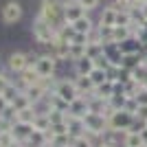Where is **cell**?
<instances>
[{
    "instance_id": "6da1fadb",
    "label": "cell",
    "mask_w": 147,
    "mask_h": 147,
    "mask_svg": "<svg viewBox=\"0 0 147 147\" xmlns=\"http://www.w3.org/2000/svg\"><path fill=\"white\" fill-rule=\"evenodd\" d=\"M37 13H40L49 24L55 26L57 31H59L64 24H68L66 22V13H64V2H61V0H42Z\"/></svg>"
},
{
    "instance_id": "7a4b0ae2",
    "label": "cell",
    "mask_w": 147,
    "mask_h": 147,
    "mask_svg": "<svg viewBox=\"0 0 147 147\" xmlns=\"http://www.w3.org/2000/svg\"><path fill=\"white\" fill-rule=\"evenodd\" d=\"M31 33H33V40H35L40 46H49L57 37V29L53 24H49L40 13H37L35 18H33V22H31Z\"/></svg>"
},
{
    "instance_id": "3957f363",
    "label": "cell",
    "mask_w": 147,
    "mask_h": 147,
    "mask_svg": "<svg viewBox=\"0 0 147 147\" xmlns=\"http://www.w3.org/2000/svg\"><path fill=\"white\" fill-rule=\"evenodd\" d=\"M57 64H59V61H57L53 55H49V53L37 55L35 61H33V66H35L37 75H40L42 79H53V77H55V73H57Z\"/></svg>"
},
{
    "instance_id": "277c9868",
    "label": "cell",
    "mask_w": 147,
    "mask_h": 147,
    "mask_svg": "<svg viewBox=\"0 0 147 147\" xmlns=\"http://www.w3.org/2000/svg\"><path fill=\"white\" fill-rule=\"evenodd\" d=\"M31 64H33V57H31V53H22V51H16V53H11V55L7 57L5 61V70H9L11 75H20L24 68H29Z\"/></svg>"
},
{
    "instance_id": "5b68a950",
    "label": "cell",
    "mask_w": 147,
    "mask_h": 147,
    "mask_svg": "<svg viewBox=\"0 0 147 147\" xmlns=\"http://www.w3.org/2000/svg\"><path fill=\"white\" fill-rule=\"evenodd\" d=\"M53 94H57L59 99H64L66 103H73L75 99H79V90L75 86V79H57L55 88H53Z\"/></svg>"
},
{
    "instance_id": "8992f818",
    "label": "cell",
    "mask_w": 147,
    "mask_h": 147,
    "mask_svg": "<svg viewBox=\"0 0 147 147\" xmlns=\"http://www.w3.org/2000/svg\"><path fill=\"white\" fill-rule=\"evenodd\" d=\"M134 114H129V112H125V110H117L114 114H112L110 119H108V127L110 129H114V132H129L132 129V125H134Z\"/></svg>"
},
{
    "instance_id": "52a82bcc",
    "label": "cell",
    "mask_w": 147,
    "mask_h": 147,
    "mask_svg": "<svg viewBox=\"0 0 147 147\" xmlns=\"http://www.w3.org/2000/svg\"><path fill=\"white\" fill-rule=\"evenodd\" d=\"M22 16H24V11H22V5H20L18 0L5 2L2 11H0V18H2L5 24H18L20 20H22Z\"/></svg>"
},
{
    "instance_id": "ba28073f",
    "label": "cell",
    "mask_w": 147,
    "mask_h": 147,
    "mask_svg": "<svg viewBox=\"0 0 147 147\" xmlns=\"http://www.w3.org/2000/svg\"><path fill=\"white\" fill-rule=\"evenodd\" d=\"M13 81H16V84L20 86V90H26L29 86H35V84H40V81H42V77L37 75L35 66L31 64V66H29V68H24V70H22L20 75H16V79H13Z\"/></svg>"
},
{
    "instance_id": "9c48e42d",
    "label": "cell",
    "mask_w": 147,
    "mask_h": 147,
    "mask_svg": "<svg viewBox=\"0 0 147 147\" xmlns=\"http://www.w3.org/2000/svg\"><path fill=\"white\" fill-rule=\"evenodd\" d=\"M103 55H105V59L112 64V68H121V64H123V51H121V46H119L117 42L105 44V46H103Z\"/></svg>"
},
{
    "instance_id": "30bf717a",
    "label": "cell",
    "mask_w": 147,
    "mask_h": 147,
    "mask_svg": "<svg viewBox=\"0 0 147 147\" xmlns=\"http://www.w3.org/2000/svg\"><path fill=\"white\" fill-rule=\"evenodd\" d=\"M35 132V127L31 125V123H13V129H11V134H13V138L18 143H26L31 138V134Z\"/></svg>"
},
{
    "instance_id": "8fae6325",
    "label": "cell",
    "mask_w": 147,
    "mask_h": 147,
    "mask_svg": "<svg viewBox=\"0 0 147 147\" xmlns=\"http://www.w3.org/2000/svg\"><path fill=\"white\" fill-rule=\"evenodd\" d=\"M73 79H75V86H77L81 97H88V94H92V92L97 90V86L90 79V75H75Z\"/></svg>"
},
{
    "instance_id": "7c38bea8",
    "label": "cell",
    "mask_w": 147,
    "mask_h": 147,
    "mask_svg": "<svg viewBox=\"0 0 147 147\" xmlns=\"http://www.w3.org/2000/svg\"><path fill=\"white\" fill-rule=\"evenodd\" d=\"M117 16L119 11L114 9V7H103V11L99 13V20H97V26H117Z\"/></svg>"
},
{
    "instance_id": "4fadbf2b",
    "label": "cell",
    "mask_w": 147,
    "mask_h": 147,
    "mask_svg": "<svg viewBox=\"0 0 147 147\" xmlns=\"http://www.w3.org/2000/svg\"><path fill=\"white\" fill-rule=\"evenodd\" d=\"M88 112H90V108H88V99H86V97L75 99L73 103L68 105V114H70V117H79V119H84Z\"/></svg>"
},
{
    "instance_id": "5bb4252c",
    "label": "cell",
    "mask_w": 147,
    "mask_h": 147,
    "mask_svg": "<svg viewBox=\"0 0 147 147\" xmlns=\"http://www.w3.org/2000/svg\"><path fill=\"white\" fill-rule=\"evenodd\" d=\"M94 68H97V64L88 55L84 57V59H79V61H73V75H90Z\"/></svg>"
},
{
    "instance_id": "9a60e30c",
    "label": "cell",
    "mask_w": 147,
    "mask_h": 147,
    "mask_svg": "<svg viewBox=\"0 0 147 147\" xmlns=\"http://www.w3.org/2000/svg\"><path fill=\"white\" fill-rule=\"evenodd\" d=\"M73 29L77 31V33H84V35H90L92 31L97 29V24H94V20L90 18V16H84L81 20H77L73 24Z\"/></svg>"
},
{
    "instance_id": "2e32d148",
    "label": "cell",
    "mask_w": 147,
    "mask_h": 147,
    "mask_svg": "<svg viewBox=\"0 0 147 147\" xmlns=\"http://www.w3.org/2000/svg\"><path fill=\"white\" fill-rule=\"evenodd\" d=\"M68 127H70V136H73V138L86 134V123L79 117H70V114H68Z\"/></svg>"
},
{
    "instance_id": "e0dca14e",
    "label": "cell",
    "mask_w": 147,
    "mask_h": 147,
    "mask_svg": "<svg viewBox=\"0 0 147 147\" xmlns=\"http://www.w3.org/2000/svg\"><path fill=\"white\" fill-rule=\"evenodd\" d=\"M129 37H134L129 26H114V29H112V42L123 44V42H127Z\"/></svg>"
},
{
    "instance_id": "ac0fdd59",
    "label": "cell",
    "mask_w": 147,
    "mask_h": 147,
    "mask_svg": "<svg viewBox=\"0 0 147 147\" xmlns=\"http://www.w3.org/2000/svg\"><path fill=\"white\" fill-rule=\"evenodd\" d=\"M114 92H117V84L112 79H108L105 84H101V86H97V94L101 99H105V101H110L112 97H114Z\"/></svg>"
},
{
    "instance_id": "d6986e66",
    "label": "cell",
    "mask_w": 147,
    "mask_h": 147,
    "mask_svg": "<svg viewBox=\"0 0 147 147\" xmlns=\"http://www.w3.org/2000/svg\"><path fill=\"white\" fill-rule=\"evenodd\" d=\"M141 64H143V55H141V53H129V55H123V64H121V66L134 73Z\"/></svg>"
},
{
    "instance_id": "ffe728a7",
    "label": "cell",
    "mask_w": 147,
    "mask_h": 147,
    "mask_svg": "<svg viewBox=\"0 0 147 147\" xmlns=\"http://www.w3.org/2000/svg\"><path fill=\"white\" fill-rule=\"evenodd\" d=\"M35 117H37V112H35V108H33V105H31V108H24V110H18V112H16V121H18V123H31V125H33Z\"/></svg>"
},
{
    "instance_id": "44dd1931",
    "label": "cell",
    "mask_w": 147,
    "mask_h": 147,
    "mask_svg": "<svg viewBox=\"0 0 147 147\" xmlns=\"http://www.w3.org/2000/svg\"><path fill=\"white\" fill-rule=\"evenodd\" d=\"M123 145L125 147H145V143H143V138H141V132H125Z\"/></svg>"
},
{
    "instance_id": "7402d4cb",
    "label": "cell",
    "mask_w": 147,
    "mask_h": 147,
    "mask_svg": "<svg viewBox=\"0 0 147 147\" xmlns=\"http://www.w3.org/2000/svg\"><path fill=\"white\" fill-rule=\"evenodd\" d=\"M49 145L51 147H73V136L70 134H53V141Z\"/></svg>"
},
{
    "instance_id": "603a6c76",
    "label": "cell",
    "mask_w": 147,
    "mask_h": 147,
    "mask_svg": "<svg viewBox=\"0 0 147 147\" xmlns=\"http://www.w3.org/2000/svg\"><path fill=\"white\" fill-rule=\"evenodd\" d=\"M90 79L94 86H101V84H105V81L110 79V70H103V68H94L90 73Z\"/></svg>"
},
{
    "instance_id": "cb8c5ba5",
    "label": "cell",
    "mask_w": 147,
    "mask_h": 147,
    "mask_svg": "<svg viewBox=\"0 0 147 147\" xmlns=\"http://www.w3.org/2000/svg\"><path fill=\"white\" fill-rule=\"evenodd\" d=\"M33 127H35L37 132H49V129H51V119H49V114H37L35 121H33Z\"/></svg>"
},
{
    "instance_id": "d4e9b609",
    "label": "cell",
    "mask_w": 147,
    "mask_h": 147,
    "mask_svg": "<svg viewBox=\"0 0 147 147\" xmlns=\"http://www.w3.org/2000/svg\"><path fill=\"white\" fill-rule=\"evenodd\" d=\"M88 46V44H86ZM86 46L84 44H70V61H79L88 55L86 53Z\"/></svg>"
},
{
    "instance_id": "484cf974",
    "label": "cell",
    "mask_w": 147,
    "mask_h": 147,
    "mask_svg": "<svg viewBox=\"0 0 147 147\" xmlns=\"http://www.w3.org/2000/svg\"><path fill=\"white\" fill-rule=\"evenodd\" d=\"M103 46H105V44H101V42H88V46H86L88 57H92V59L101 57V55H103Z\"/></svg>"
},
{
    "instance_id": "4316f807",
    "label": "cell",
    "mask_w": 147,
    "mask_h": 147,
    "mask_svg": "<svg viewBox=\"0 0 147 147\" xmlns=\"http://www.w3.org/2000/svg\"><path fill=\"white\" fill-rule=\"evenodd\" d=\"M99 143L92 138V136L84 134V136H77V138H73V147H97Z\"/></svg>"
},
{
    "instance_id": "83f0119b",
    "label": "cell",
    "mask_w": 147,
    "mask_h": 147,
    "mask_svg": "<svg viewBox=\"0 0 147 147\" xmlns=\"http://www.w3.org/2000/svg\"><path fill=\"white\" fill-rule=\"evenodd\" d=\"M11 105H13V108H16V112H18V110H24V108H31V105H33V103H31V99L26 97V92L22 90V92H20V94H18V97H16V101H13Z\"/></svg>"
},
{
    "instance_id": "f1b7e54d",
    "label": "cell",
    "mask_w": 147,
    "mask_h": 147,
    "mask_svg": "<svg viewBox=\"0 0 147 147\" xmlns=\"http://www.w3.org/2000/svg\"><path fill=\"white\" fill-rule=\"evenodd\" d=\"M49 119H51V125L66 123V121H68V112H64V110H51V112H49Z\"/></svg>"
},
{
    "instance_id": "f546056e",
    "label": "cell",
    "mask_w": 147,
    "mask_h": 147,
    "mask_svg": "<svg viewBox=\"0 0 147 147\" xmlns=\"http://www.w3.org/2000/svg\"><path fill=\"white\" fill-rule=\"evenodd\" d=\"M129 97H125V94H114V97L108 101V105H110L112 110H123L125 108V101H127Z\"/></svg>"
},
{
    "instance_id": "4dcf8cb0",
    "label": "cell",
    "mask_w": 147,
    "mask_h": 147,
    "mask_svg": "<svg viewBox=\"0 0 147 147\" xmlns=\"http://www.w3.org/2000/svg\"><path fill=\"white\" fill-rule=\"evenodd\" d=\"M13 84V79H11V73L9 70H0V94L7 90V88Z\"/></svg>"
},
{
    "instance_id": "1f68e13d",
    "label": "cell",
    "mask_w": 147,
    "mask_h": 147,
    "mask_svg": "<svg viewBox=\"0 0 147 147\" xmlns=\"http://www.w3.org/2000/svg\"><path fill=\"white\" fill-rule=\"evenodd\" d=\"M112 7H114L117 11H132V9H134V0H114Z\"/></svg>"
},
{
    "instance_id": "d6a6232c",
    "label": "cell",
    "mask_w": 147,
    "mask_h": 147,
    "mask_svg": "<svg viewBox=\"0 0 147 147\" xmlns=\"http://www.w3.org/2000/svg\"><path fill=\"white\" fill-rule=\"evenodd\" d=\"M138 108H141V105H138V101H136L134 97H129L127 101H125V108H123V110H125V112H129V114H134V117H136V114H138Z\"/></svg>"
},
{
    "instance_id": "836d02e7",
    "label": "cell",
    "mask_w": 147,
    "mask_h": 147,
    "mask_svg": "<svg viewBox=\"0 0 147 147\" xmlns=\"http://www.w3.org/2000/svg\"><path fill=\"white\" fill-rule=\"evenodd\" d=\"M13 143H16V138L11 132H0V147H11Z\"/></svg>"
},
{
    "instance_id": "e575fe53",
    "label": "cell",
    "mask_w": 147,
    "mask_h": 147,
    "mask_svg": "<svg viewBox=\"0 0 147 147\" xmlns=\"http://www.w3.org/2000/svg\"><path fill=\"white\" fill-rule=\"evenodd\" d=\"M51 132H53V134H70L68 121L66 123H57V125H51Z\"/></svg>"
},
{
    "instance_id": "d590c367",
    "label": "cell",
    "mask_w": 147,
    "mask_h": 147,
    "mask_svg": "<svg viewBox=\"0 0 147 147\" xmlns=\"http://www.w3.org/2000/svg\"><path fill=\"white\" fill-rule=\"evenodd\" d=\"M77 2L90 13V11H94V9H99V2H101V0H77Z\"/></svg>"
},
{
    "instance_id": "8d00e7d4",
    "label": "cell",
    "mask_w": 147,
    "mask_h": 147,
    "mask_svg": "<svg viewBox=\"0 0 147 147\" xmlns=\"http://www.w3.org/2000/svg\"><path fill=\"white\" fill-rule=\"evenodd\" d=\"M134 99H136V101H138V105H147V86L143 88V90L138 92V94H136Z\"/></svg>"
},
{
    "instance_id": "74e56055",
    "label": "cell",
    "mask_w": 147,
    "mask_h": 147,
    "mask_svg": "<svg viewBox=\"0 0 147 147\" xmlns=\"http://www.w3.org/2000/svg\"><path fill=\"white\" fill-rule=\"evenodd\" d=\"M9 105H11V103L7 101V97H5V94H0V114H5V112H7V108H9Z\"/></svg>"
},
{
    "instance_id": "f35d334b",
    "label": "cell",
    "mask_w": 147,
    "mask_h": 147,
    "mask_svg": "<svg viewBox=\"0 0 147 147\" xmlns=\"http://www.w3.org/2000/svg\"><path fill=\"white\" fill-rule=\"evenodd\" d=\"M136 119H141V121L147 123V105H141V108H138V114H136Z\"/></svg>"
},
{
    "instance_id": "ab89813d",
    "label": "cell",
    "mask_w": 147,
    "mask_h": 147,
    "mask_svg": "<svg viewBox=\"0 0 147 147\" xmlns=\"http://www.w3.org/2000/svg\"><path fill=\"white\" fill-rule=\"evenodd\" d=\"M141 138H143V143H145V147H147V127L141 129Z\"/></svg>"
},
{
    "instance_id": "60d3db41",
    "label": "cell",
    "mask_w": 147,
    "mask_h": 147,
    "mask_svg": "<svg viewBox=\"0 0 147 147\" xmlns=\"http://www.w3.org/2000/svg\"><path fill=\"white\" fill-rule=\"evenodd\" d=\"M11 147H26V143H18V141H16V143H13Z\"/></svg>"
},
{
    "instance_id": "b9f144b4",
    "label": "cell",
    "mask_w": 147,
    "mask_h": 147,
    "mask_svg": "<svg viewBox=\"0 0 147 147\" xmlns=\"http://www.w3.org/2000/svg\"><path fill=\"white\" fill-rule=\"evenodd\" d=\"M97 147H105V145H103V143H99V145H97Z\"/></svg>"
}]
</instances>
